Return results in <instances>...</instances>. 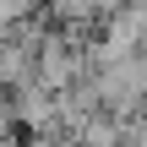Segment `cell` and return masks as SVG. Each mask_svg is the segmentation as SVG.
Wrapping results in <instances>:
<instances>
[{"instance_id": "obj_1", "label": "cell", "mask_w": 147, "mask_h": 147, "mask_svg": "<svg viewBox=\"0 0 147 147\" xmlns=\"http://www.w3.org/2000/svg\"><path fill=\"white\" fill-rule=\"evenodd\" d=\"M44 11H49L55 27H71V33H82V27L98 22V5L93 0H44Z\"/></svg>"}]
</instances>
